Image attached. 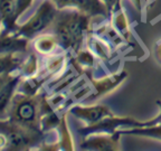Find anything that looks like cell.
Returning <instances> with one entry per match:
<instances>
[{
    "label": "cell",
    "mask_w": 161,
    "mask_h": 151,
    "mask_svg": "<svg viewBox=\"0 0 161 151\" xmlns=\"http://www.w3.org/2000/svg\"><path fill=\"white\" fill-rule=\"evenodd\" d=\"M30 39L18 35L16 31L1 33V54L21 53L25 54L29 50Z\"/></svg>",
    "instance_id": "30bf717a"
},
{
    "label": "cell",
    "mask_w": 161,
    "mask_h": 151,
    "mask_svg": "<svg viewBox=\"0 0 161 151\" xmlns=\"http://www.w3.org/2000/svg\"><path fill=\"white\" fill-rule=\"evenodd\" d=\"M154 55H156V58L158 59V62L161 64V42L157 44L156 48H154Z\"/></svg>",
    "instance_id": "ffe728a7"
},
{
    "label": "cell",
    "mask_w": 161,
    "mask_h": 151,
    "mask_svg": "<svg viewBox=\"0 0 161 151\" xmlns=\"http://www.w3.org/2000/svg\"><path fill=\"white\" fill-rule=\"evenodd\" d=\"M103 1L108 10V16L116 13V10H120V0H103Z\"/></svg>",
    "instance_id": "d6986e66"
},
{
    "label": "cell",
    "mask_w": 161,
    "mask_h": 151,
    "mask_svg": "<svg viewBox=\"0 0 161 151\" xmlns=\"http://www.w3.org/2000/svg\"><path fill=\"white\" fill-rule=\"evenodd\" d=\"M21 53H5L1 54V75L13 74L14 70H20L25 62Z\"/></svg>",
    "instance_id": "9a60e30c"
},
{
    "label": "cell",
    "mask_w": 161,
    "mask_h": 151,
    "mask_svg": "<svg viewBox=\"0 0 161 151\" xmlns=\"http://www.w3.org/2000/svg\"><path fill=\"white\" fill-rule=\"evenodd\" d=\"M122 134L118 131L114 133H94L83 138L80 149L84 150L116 151L120 150V138Z\"/></svg>",
    "instance_id": "8992f818"
},
{
    "label": "cell",
    "mask_w": 161,
    "mask_h": 151,
    "mask_svg": "<svg viewBox=\"0 0 161 151\" xmlns=\"http://www.w3.org/2000/svg\"><path fill=\"white\" fill-rule=\"evenodd\" d=\"M34 0H16V19H19L27 9L31 6Z\"/></svg>",
    "instance_id": "ac0fdd59"
},
{
    "label": "cell",
    "mask_w": 161,
    "mask_h": 151,
    "mask_svg": "<svg viewBox=\"0 0 161 151\" xmlns=\"http://www.w3.org/2000/svg\"><path fill=\"white\" fill-rule=\"evenodd\" d=\"M157 105L160 108V113L156 116V122L154 126H140V128H130L124 129V130H119L121 134H129V136H138L144 137V138L158 139L161 140V100L157 101Z\"/></svg>",
    "instance_id": "7c38bea8"
},
{
    "label": "cell",
    "mask_w": 161,
    "mask_h": 151,
    "mask_svg": "<svg viewBox=\"0 0 161 151\" xmlns=\"http://www.w3.org/2000/svg\"><path fill=\"white\" fill-rule=\"evenodd\" d=\"M126 77H128V72L123 70L119 74L108 75L103 78H100V80H92V84L96 91V93L92 98H101V96H104L111 92H113L123 83V81Z\"/></svg>",
    "instance_id": "8fae6325"
},
{
    "label": "cell",
    "mask_w": 161,
    "mask_h": 151,
    "mask_svg": "<svg viewBox=\"0 0 161 151\" xmlns=\"http://www.w3.org/2000/svg\"><path fill=\"white\" fill-rule=\"evenodd\" d=\"M1 3V21L3 33L16 31L18 28L16 19V0H0Z\"/></svg>",
    "instance_id": "5bb4252c"
},
{
    "label": "cell",
    "mask_w": 161,
    "mask_h": 151,
    "mask_svg": "<svg viewBox=\"0 0 161 151\" xmlns=\"http://www.w3.org/2000/svg\"><path fill=\"white\" fill-rule=\"evenodd\" d=\"M49 109L47 100L44 95L19 92L14 95L6 113L8 119L14 122L37 130H43L42 120L45 114L52 112Z\"/></svg>",
    "instance_id": "7a4b0ae2"
},
{
    "label": "cell",
    "mask_w": 161,
    "mask_h": 151,
    "mask_svg": "<svg viewBox=\"0 0 161 151\" xmlns=\"http://www.w3.org/2000/svg\"><path fill=\"white\" fill-rule=\"evenodd\" d=\"M58 11L59 9L53 0H44L29 20L24 25L18 26L16 33L30 40L34 39L36 36L49 30L55 21Z\"/></svg>",
    "instance_id": "277c9868"
},
{
    "label": "cell",
    "mask_w": 161,
    "mask_h": 151,
    "mask_svg": "<svg viewBox=\"0 0 161 151\" xmlns=\"http://www.w3.org/2000/svg\"><path fill=\"white\" fill-rule=\"evenodd\" d=\"M91 18L77 9H59L49 30L58 38L63 49H72L77 54L82 49L85 34L91 28Z\"/></svg>",
    "instance_id": "6da1fadb"
},
{
    "label": "cell",
    "mask_w": 161,
    "mask_h": 151,
    "mask_svg": "<svg viewBox=\"0 0 161 151\" xmlns=\"http://www.w3.org/2000/svg\"><path fill=\"white\" fill-rule=\"evenodd\" d=\"M58 7V9L72 8L77 9L82 13L94 16L108 17V10L103 0H53Z\"/></svg>",
    "instance_id": "52a82bcc"
},
{
    "label": "cell",
    "mask_w": 161,
    "mask_h": 151,
    "mask_svg": "<svg viewBox=\"0 0 161 151\" xmlns=\"http://www.w3.org/2000/svg\"><path fill=\"white\" fill-rule=\"evenodd\" d=\"M24 75L19 74H9L1 75V93H0V109L1 116L5 115L6 111L9 106L10 102L15 95V91L18 87V84L24 81Z\"/></svg>",
    "instance_id": "9c48e42d"
},
{
    "label": "cell",
    "mask_w": 161,
    "mask_h": 151,
    "mask_svg": "<svg viewBox=\"0 0 161 151\" xmlns=\"http://www.w3.org/2000/svg\"><path fill=\"white\" fill-rule=\"evenodd\" d=\"M156 119H152L150 121H139L131 116H116L115 114L102 119L98 122L91 126H85L83 128L78 129V133L85 138L87 136L94 133H114L118 131L119 128H140V126H154Z\"/></svg>",
    "instance_id": "5b68a950"
},
{
    "label": "cell",
    "mask_w": 161,
    "mask_h": 151,
    "mask_svg": "<svg viewBox=\"0 0 161 151\" xmlns=\"http://www.w3.org/2000/svg\"><path fill=\"white\" fill-rule=\"evenodd\" d=\"M72 115L84 121L86 126H91L98 122L106 116L113 115V112L108 106L104 104H93V105H74L68 110Z\"/></svg>",
    "instance_id": "ba28073f"
},
{
    "label": "cell",
    "mask_w": 161,
    "mask_h": 151,
    "mask_svg": "<svg viewBox=\"0 0 161 151\" xmlns=\"http://www.w3.org/2000/svg\"><path fill=\"white\" fill-rule=\"evenodd\" d=\"M59 142L58 143V149H63V150H73V139L70 136L69 129L67 126V121H66L65 115L62 116L60 119V123H59Z\"/></svg>",
    "instance_id": "2e32d148"
},
{
    "label": "cell",
    "mask_w": 161,
    "mask_h": 151,
    "mask_svg": "<svg viewBox=\"0 0 161 151\" xmlns=\"http://www.w3.org/2000/svg\"><path fill=\"white\" fill-rule=\"evenodd\" d=\"M59 45V40L53 33L40 34L33 40V47L39 55L52 56Z\"/></svg>",
    "instance_id": "4fadbf2b"
},
{
    "label": "cell",
    "mask_w": 161,
    "mask_h": 151,
    "mask_svg": "<svg viewBox=\"0 0 161 151\" xmlns=\"http://www.w3.org/2000/svg\"><path fill=\"white\" fill-rule=\"evenodd\" d=\"M38 70V59L35 54H30L27 56L25 62L20 67V73L23 74L24 77H33L35 73H37Z\"/></svg>",
    "instance_id": "e0dca14e"
},
{
    "label": "cell",
    "mask_w": 161,
    "mask_h": 151,
    "mask_svg": "<svg viewBox=\"0 0 161 151\" xmlns=\"http://www.w3.org/2000/svg\"><path fill=\"white\" fill-rule=\"evenodd\" d=\"M1 150H29L42 146L45 140V131L23 126L9 119H1Z\"/></svg>",
    "instance_id": "3957f363"
}]
</instances>
